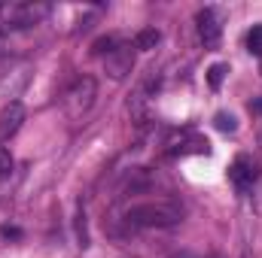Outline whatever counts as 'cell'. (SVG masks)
Listing matches in <instances>:
<instances>
[{
  "instance_id": "obj_3",
  "label": "cell",
  "mask_w": 262,
  "mask_h": 258,
  "mask_svg": "<svg viewBox=\"0 0 262 258\" xmlns=\"http://www.w3.org/2000/svg\"><path fill=\"white\" fill-rule=\"evenodd\" d=\"M0 15H3V28H31L37 24L40 18L49 15V6L43 3H15V6H0Z\"/></svg>"
},
{
  "instance_id": "obj_11",
  "label": "cell",
  "mask_w": 262,
  "mask_h": 258,
  "mask_svg": "<svg viewBox=\"0 0 262 258\" xmlns=\"http://www.w3.org/2000/svg\"><path fill=\"white\" fill-rule=\"evenodd\" d=\"M9 173H12V155L6 146H0V179H6Z\"/></svg>"
},
{
  "instance_id": "obj_12",
  "label": "cell",
  "mask_w": 262,
  "mask_h": 258,
  "mask_svg": "<svg viewBox=\"0 0 262 258\" xmlns=\"http://www.w3.org/2000/svg\"><path fill=\"white\" fill-rule=\"evenodd\" d=\"M216 128L232 134V131L238 128V122H235V116H232V113H216Z\"/></svg>"
},
{
  "instance_id": "obj_10",
  "label": "cell",
  "mask_w": 262,
  "mask_h": 258,
  "mask_svg": "<svg viewBox=\"0 0 262 258\" xmlns=\"http://www.w3.org/2000/svg\"><path fill=\"white\" fill-rule=\"evenodd\" d=\"M247 49L262 58V24H253V31L247 34Z\"/></svg>"
},
{
  "instance_id": "obj_7",
  "label": "cell",
  "mask_w": 262,
  "mask_h": 258,
  "mask_svg": "<svg viewBox=\"0 0 262 258\" xmlns=\"http://www.w3.org/2000/svg\"><path fill=\"white\" fill-rule=\"evenodd\" d=\"M21 122H25V107L18 100L6 104L3 113H0V143H6L9 137H15L18 128H21Z\"/></svg>"
},
{
  "instance_id": "obj_4",
  "label": "cell",
  "mask_w": 262,
  "mask_h": 258,
  "mask_svg": "<svg viewBox=\"0 0 262 258\" xmlns=\"http://www.w3.org/2000/svg\"><path fill=\"white\" fill-rule=\"evenodd\" d=\"M104 67H107V73H110L113 79H125L131 73V67H134V49H131L128 43H119V46L104 58Z\"/></svg>"
},
{
  "instance_id": "obj_2",
  "label": "cell",
  "mask_w": 262,
  "mask_h": 258,
  "mask_svg": "<svg viewBox=\"0 0 262 258\" xmlns=\"http://www.w3.org/2000/svg\"><path fill=\"white\" fill-rule=\"evenodd\" d=\"M95 94H98V82H95L92 76H76V79L70 82V88L64 91V113L73 122L82 119V116L92 110Z\"/></svg>"
},
{
  "instance_id": "obj_9",
  "label": "cell",
  "mask_w": 262,
  "mask_h": 258,
  "mask_svg": "<svg viewBox=\"0 0 262 258\" xmlns=\"http://www.w3.org/2000/svg\"><path fill=\"white\" fill-rule=\"evenodd\" d=\"M226 73H229V64H213L207 70V82H210V88H220L223 85V79H226Z\"/></svg>"
},
{
  "instance_id": "obj_6",
  "label": "cell",
  "mask_w": 262,
  "mask_h": 258,
  "mask_svg": "<svg viewBox=\"0 0 262 258\" xmlns=\"http://www.w3.org/2000/svg\"><path fill=\"white\" fill-rule=\"evenodd\" d=\"M198 21V37H201V43L204 46H216L220 43V34H223V24H220V15H216V9H201L195 15Z\"/></svg>"
},
{
  "instance_id": "obj_13",
  "label": "cell",
  "mask_w": 262,
  "mask_h": 258,
  "mask_svg": "<svg viewBox=\"0 0 262 258\" xmlns=\"http://www.w3.org/2000/svg\"><path fill=\"white\" fill-rule=\"evenodd\" d=\"M0 52H3V34H0Z\"/></svg>"
},
{
  "instance_id": "obj_8",
  "label": "cell",
  "mask_w": 262,
  "mask_h": 258,
  "mask_svg": "<svg viewBox=\"0 0 262 258\" xmlns=\"http://www.w3.org/2000/svg\"><path fill=\"white\" fill-rule=\"evenodd\" d=\"M159 40H162V34H159L156 28H143V31L134 37V49H143V52H146V49H156Z\"/></svg>"
},
{
  "instance_id": "obj_1",
  "label": "cell",
  "mask_w": 262,
  "mask_h": 258,
  "mask_svg": "<svg viewBox=\"0 0 262 258\" xmlns=\"http://www.w3.org/2000/svg\"><path fill=\"white\" fill-rule=\"evenodd\" d=\"M183 222V207L177 200H143L122 213L125 231H149V228H174Z\"/></svg>"
},
{
  "instance_id": "obj_5",
  "label": "cell",
  "mask_w": 262,
  "mask_h": 258,
  "mask_svg": "<svg viewBox=\"0 0 262 258\" xmlns=\"http://www.w3.org/2000/svg\"><path fill=\"white\" fill-rule=\"evenodd\" d=\"M229 179H232V186L241 194H247L253 189V183H256V167H253V161H250L247 155H238L235 164L229 167Z\"/></svg>"
}]
</instances>
